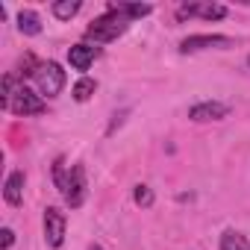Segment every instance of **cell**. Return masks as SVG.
<instances>
[{
    "mask_svg": "<svg viewBox=\"0 0 250 250\" xmlns=\"http://www.w3.org/2000/svg\"><path fill=\"white\" fill-rule=\"evenodd\" d=\"M127 27H130V21L124 18V15L106 9V15L94 18L85 27V39H94V44H106V42H115L118 36H124V33H127Z\"/></svg>",
    "mask_w": 250,
    "mask_h": 250,
    "instance_id": "cell-1",
    "label": "cell"
},
{
    "mask_svg": "<svg viewBox=\"0 0 250 250\" xmlns=\"http://www.w3.org/2000/svg\"><path fill=\"white\" fill-rule=\"evenodd\" d=\"M44 109H47L44 97H42V94H36V91H33V88H27V85L15 88V94H12V100H9V112H12V115H18V118L42 115Z\"/></svg>",
    "mask_w": 250,
    "mask_h": 250,
    "instance_id": "cell-2",
    "label": "cell"
},
{
    "mask_svg": "<svg viewBox=\"0 0 250 250\" xmlns=\"http://www.w3.org/2000/svg\"><path fill=\"white\" fill-rule=\"evenodd\" d=\"M85 194H88L85 168H83V165H71V171H68V183H65V191H62V200H65L71 209H80V206L85 203Z\"/></svg>",
    "mask_w": 250,
    "mask_h": 250,
    "instance_id": "cell-3",
    "label": "cell"
},
{
    "mask_svg": "<svg viewBox=\"0 0 250 250\" xmlns=\"http://www.w3.org/2000/svg\"><path fill=\"white\" fill-rule=\"evenodd\" d=\"M36 83H39V91H42L44 97H56V94L65 88V71H62V65H56V62L39 65Z\"/></svg>",
    "mask_w": 250,
    "mask_h": 250,
    "instance_id": "cell-4",
    "label": "cell"
},
{
    "mask_svg": "<svg viewBox=\"0 0 250 250\" xmlns=\"http://www.w3.org/2000/svg\"><path fill=\"white\" fill-rule=\"evenodd\" d=\"M65 227H68L65 212H59L56 206H47L44 209V241H47V247H62Z\"/></svg>",
    "mask_w": 250,
    "mask_h": 250,
    "instance_id": "cell-5",
    "label": "cell"
},
{
    "mask_svg": "<svg viewBox=\"0 0 250 250\" xmlns=\"http://www.w3.org/2000/svg\"><path fill=\"white\" fill-rule=\"evenodd\" d=\"M209 47L227 50V47H232V39L229 36H188V39H183L180 53H197V50H209Z\"/></svg>",
    "mask_w": 250,
    "mask_h": 250,
    "instance_id": "cell-6",
    "label": "cell"
},
{
    "mask_svg": "<svg viewBox=\"0 0 250 250\" xmlns=\"http://www.w3.org/2000/svg\"><path fill=\"white\" fill-rule=\"evenodd\" d=\"M227 115H229V106L221 103V100H203V103H194L188 109V118L197 121V124H203V121H224Z\"/></svg>",
    "mask_w": 250,
    "mask_h": 250,
    "instance_id": "cell-7",
    "label": "cell"
},
{
    "mask_svg": "<svg viewBox=\"0 0 250 250\" xmlns=\"http://www.w3.org/2000/svg\"><path fill=\"white\" fill-rule=\"evenodd\" d=\"M180 18H206V21H221V18H227V6H221V3H183L180 6V12H177Z\"/></svg>",
    "mask_w": 250,
    "mask_h": 250,
    "instance_id": "cell-8",
    "label": "cell"
},
{
    "mask_svg": "<svg viewBox=\"0 0 250 250\" xmlns=\"http://www.w3.org/2000/svg\"><path fill=\"white\" fill-rule=\"evenodd\" d=\"M97 56H100V47H91V44H74L68 50V62L74 71H88Z\"/></svg>",
    "mask_w": 250,
    "mask_h": 250,
    "instance_id": "cell-9",
    "label": "cell"
},
{
    "mask_svg": "<svg viewBox=\"0 0 250 250\" xmlns=\"http://www.w3.org/2000/svg\"><path fill=\"white\" fill-rule=\"evenodd\" d=\"M24 183H27L24 171H12L6 177V183H3V200L9 206H21V200H24Z\"/></svg>",
    "mask_w": 250,
    "mask_h": 250,
    "instance_id": "cell-10",
    "label": "cell"
},
{
    "mask_svg": "<svg viewBox=\"0 0 250 250\" xmlns=\"http://www.w3.org/2000/svg\"><path fill=\"white\" fill-rule=\"evenodd\" d=\"M109 12H118L127 21H136V18H147L153 12L150 3H109Z\"/></svg>",
    "mask_w": 250,
    "mask_h": 250,
    "instance_id": "cell-11",
    "label": "cell"
},
{
    "mask_svg": "<svg viewBox=\"0 0 250 250\" xmlns=\"http://www.w3.org/2000/svg\"><path fill=\"white\" fill-rule=\"evenodd\" d=\"M18 30L24 36H39L42 33V18L33 12V9H21L18 12Z\"/></svg>",
    "mask_w": 250,
    "mask_h": 250,
    "instance_id": "cell-12",
    "label": "cell"
},
{
    "mask_svg": "<svg viewBox=\"0 0 250 250\" xmlns=\"http://www.w3.org/2000/svg\"><path fill=\"white\" fill-rule=\"evenodd\" d=\"M221 250H250V241L244 232H235V229H227L221 235Z\"/></svg>",
    "mask_w": 250,
    "mask_h": 250,
    "instance_id": "cell-13",
    "label": "cell"
},
{
    "mask_svg": "<svg viewBox=\"0 0 250 250\" xmlns=\"http://www.w3.org/2000/svg\"><path fill=\"white\" fill-rule=\"evenodd\" d=\"M50 12L59 18V21H71L77 12H80V0H56L50 6Z\"/></svg>",
    "mask_w": 250,
    "mask_h": 250,
    "instance_id": "cell-14",
    "label": "cell"
},
{
    "mask_svg": "<svg viewBox=\"0 0 250 250\" xmlns=\"http://www.w3.org/2000/svg\"><path fill=\"white\" fill-rule=\"evenodd\" d=\"M94 88H97V83H94L91 77H80V80L74 83V91H71V94H74L77 103H85V100L94 94Z\"/></svg>",
    "mask_w": 250,
    "mask_h": 250,
    "instance_id": "cell-15",
    "label": "cell"
},
{
    "mask_svg": "<svg viewBox=\"0 0 250 250\" xmlns=\"http://www.w3.org/2000/svg\"><path fill=\"white\" fill-rule=\"evenodd\" d=\"M133 200H136V206H142V209H150L153 206V188L150 186H136V191H133Z\"/></svg>",
    "mask_w": 250,
    "mask_h": 250,
    "instance_id": "cell-16",
    "label": "cell"
},
{
    "mask_svg": "<svg viewBox=\"0 0 250 250\" xmlns=\"http://www.w3.org/2000/svg\"><path fill=\"white\" fill-rule=\"evenodd\" d=\"M53 183H56V188H59V194H62V191H65V183H68V171H65V159H62V156L53 162Z\"/></svg>",
    "mask_w": 250,
    "mask_h": 250,
    "instance_id": "cell-17",
    "label": "cell"
},
{
    "mask_svg": "<svg viewBox=\"0 0 250 250\" xmlns=\"http://www.w3.org/2000/svg\"><path fill=\"white\" fill-rule=\"evenodd\" d=\"M0 235H3V238H0V247H3V250H9V247L15 244V232H12L9 227H3V229H0Z\"/></svg>",
    "mask_w": 250,
    "mask_h": 250,
    "instance_id": "cell-18",
    "label": "cell"
},
{
    "mask_svg": "<svg viewBox=\"0 0 250 250\" xmlns=\"http://www.w3.org/2000/svg\"><path fill=\"white\" fill-rule=\"evenodd\" d=\"M124 118H127V109H124V112H118V115H115V121L109 124V130H106V136H112V133H115V130L121 127V124H124Z\"/></svg>",
    "mask_w": 250,
    "mask_h": 250,
    "instance_id": "cell-19",
    "label": "cell"
},
{
    "mask_svg": "<svg viewBox=\"0 0 250 250\" xmlns=\"http://www.w3.org/2000/svg\"><path fill=\"white\" fill-rule=\"evenodd\" d=\"M88 250H103V247H100V244H91V247H88Z\"/></svg>",
    "mask_w": 250,
    "mask_h": 250,
    "instance_id": "cell-20",
    "label": "cell"
},
{
    "mask_svg": "<svg viewBox=\"0 0 250 250\" xmlns=\"http://www.w3.org/2000/svg\"><path fill=\"white\" fill-rule=\"evenodd\" d=\"M247 65H250V56H247Z\"/></svg>",
    "mask_w": 250,
    "mask_h": 250,
    "instance_id": "cell-21",
    "label": "cell"
}]
</instances>
